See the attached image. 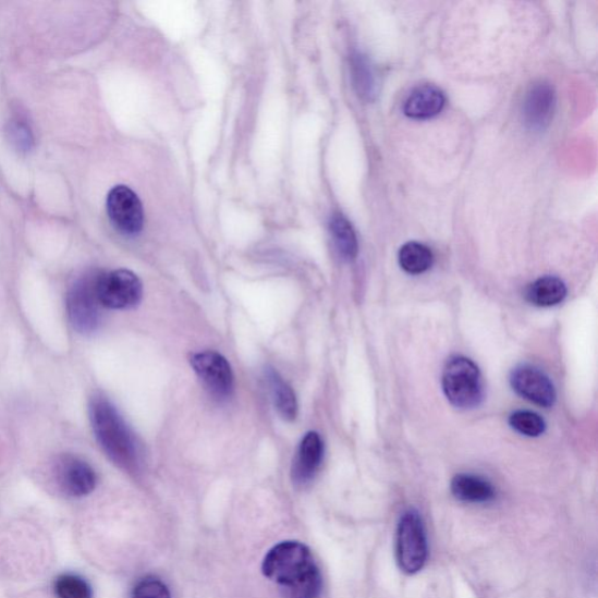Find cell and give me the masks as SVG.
Listing matches in <instances>:
<instances>
[{
    "instance_id": "cell-17",
    "label": "cell",
    "mask_w": 598,
    "mask_h": 598,
    "mask_svg": "<svg viewBox=\"0 0 598 598\" xmlns=\"http://www.w3.org/2000/svg\"><path fill=\"white\" fill-rule=\"evenodd\" d=\"M330 231L339 254L347 261L354 260L358 255V239L349 220L343 216H334L330 222Z\"/></svg>"
},
{
    "instance_id": "cell-16",
    "label": "cell",
    "mask_w": 598,
    "mask_h": 598,
    "mask_svg": "<svg viewBox=\"0 0 598 598\" xmlns=\"http://www.w3.org/2000/svg\"><path fill=\"white\" fill-rule=\"evenodd\" d=\"M269 385L279 414L288 422H293L298 413L296 394L277 370L269 368L267 374Z\"/></svg>"
},
{
    "instance_id": "cell-9",
    "label": "cell",
    "mask_w": 598,
    "mask_h": 598,
    "mask_svg": "<svg viewBox=\"0 0 598 598\" xmlns=\"http://www.w3.org/2000/svg\"><path fill=\"white\" fill-rule=\"evenodd\" d=\"M513 390L524 399L540 407H551L557 400L554 385L544 371L536 367L523 365L513 369L511 375Z\"/></svg>"
},
{
    "instance_id": "cell-3",
    "label": "cell",
    "mask_w": 598,
    "mask_h": 598,
    "mask_svg": "<svg viewBox=\"0 0 598 598\" xmlns=\"http://www.w3.org/2000/svg\"><path fill=\"white\" fill-rule=\"evenodd\" d=\"M443 391L452 406L472 410L484 399V385L477 365L465 357L448 361L443 369Z\"/></svg>"
},
{
    "instance_id": "cell-23",
    "label": "cell",
    "mask_w": 598,
    "mask_h": 598,
    "mask_svg": "<svg viewBox=\"0 0 598 598\" xmlns=\"http://www.w3.org/2000/svg\"><path fill=\"white\" fill-rule=\"evenodd\" d=\"M353 70L355 86L358 87L359 93L365 96L371 95V91H374L375 87L374 74H371V71L368 68L366 61L361 57L355 58L353 63Z\"/></svg>"
},
{
    "instance_id": "cell-20",
    "label": "cell",
    "mask_w": 598,
    "mask_h": 598,
    "mask_svg": "<svg viewBox=\"0 0 598 598\" xmlns=\"http://www.w3.org/2000/svg\"><path fill=\"white\" fill-rule=\"evenodd\" d=\"M510 426L529 438H538L546 430L544 418L528 411L514 412L510 416Z\"/></svg>"
},
{
    "instance_id": "cell-13",
    "label": "cell",
    "mask_w": 598,
    "mask_h": 598,
    "mask_svg": "<svg viewBox=\"0 0 598 598\" xmlns=\"http://www.w3.org/2000/svg\"><path fill=\"white\" fill-rule=\"evenodd\" d=\"M444 105V94L438 87L426 85L411 93L403 110L412 119L427 120L439 115Z\"/></svg>"
},
{
    "instance_id": "cell-22",
    "label": "cell",
    "mask_w": 598,
    "mask_h": 598,
    "mask_svg": "<svg viewBox=\"0 0 598 598\" xmlns=\"http://www.w3.org/2000/svg\"><path fill=\"white\" fill-rule=\"evenodd\" d=\"M133 598H171L167 585L156 577H145L133 590Z\"/></svg>"
},
{
    "instance_id": "cell-4",
    "label": "cell",
    "mask_w": 598,
    "mask_h": 598,
    "mask_svg": "<svg viewBox=\"0 0 598 598\" xmlns=\"http://www.w3.org/2000/svg\"><path fill=\"white\" fill-rule=\"evenodd\" d=\"M396 559L403 573L423 571L428 559L426 528L418 512L410 510L401 516L396 535Z\"/></svg>"
},
{
    "instance_id": "cell-14",
    "label": "cell",
    "mask_w": 598,
    "mask_h": 598,
    "mask_svg": "<svg viewBox=\"0 0 598 598\" xmlns=\"http://www.w3.org/2000/svg\"><path fill=\"white\" fill-rule=\"evenodd\" d=\"M451 492L464 503H488L495 498L492 485L475 475H457L451 481Z\"/></svg>"
},
{
    "instance_id": "cell-21",
    "label": "cell",
    "mask_w": 598,
    "mask_h": 598,
    "mask_svg": "<svg viewBox=\"0 0 598 598\" xmlns=\"http://www.w3.org/2000/svg\"><path fill=\"white\" fill-rule=\"evenodd\" d=\"M8 134L13 147L20 152L28 154L35 149V135L27 121L13 119L9 123Z\"/></svg>"
},
{
    "instance_id": "cell-18",
    "label": "cell",
    "mask_w": 598,
    "mask_h": 598,
    "mask_svg": "<svg viewBox=\"0 0 598 598\" xmlns=\"http://www.w3.org/2000/svg\"><path fill=\"white\" fill-rule=\"evenodd\" d=\"M434 263L432 252L418 242H408L399 252V264L403 270L412 274L424 273Z\"/></svg>"
},
{
    "instance_id": "cell-19",
    "label": "cell",
    "mask_w": 598,
    "mask_h": 598,
    "mask_svg": "<svg viewBox=\"0 0 598 598\" xmlns=\"http://www.w3.org/2000/svg\"><path fill=\"white\" fill-rule=\"evenodd\" d=\"M59 598H91L93 591L88 582L73 574H64L57 578L54 586Z\"/></svg>"
},
{
    "instance_id": "cell-2",
    "label": "cell",
    "mask_w": 598,
    "mask_h": 598,
    "mask_svg": "<svg viewBox=\"0 0 598 598\" xmlns=\"http://www.w3.org/2000/svg\"><path fill=\"white\" fill-rule=\"evenodd\" d=\"M89 415L96 440L107 456L126 471H135L139 463V446L117 407L105 396H95Z\"/></svg>"
},
{
    "instance_id": "cell-7",
    "label": "cell",
    "mask_w": 598,
    "mask_h": 598,
    "mask_svg": "<svg viewBox=\"0 0 598 598\" xmlns=\"http://www.w3.org/2000/svg\"><path fill=\"white\" fill-rule=\"evenodd\" d=\"M107 212L111 223L125 235H136L143 230L142 203L137 194L127 186L119 185L109 192Z\"/></svg>"
},
{
    "instance_id": "cell-11",
    "label": "cell",
    "mask_w": 598,
    "mask_h": 598,
    "mask_svg": "<svg viewBox=\"0 0 598 598\" xmlns=\"http://www.w3.org/2000/svg\"><path fill=\"white\" fill-rule=\"evenodd\" d=\"M556 107V95L551 86H533L524 102V119L532 129H544L551 122Z\"/></svg>"
},
{
    "instance_id": "cell-8",
    "label": "cell",
    "mask_w": 598,
    "mask_h": 598,
    "mask_svg": "<svg viewBox=\"0 0 598 598\" xmlns=\"http://www.w3.org/2000/svg\"><path fill=\"white\" fill-rule=\"evenodd\" d=\"M191 365L209 391L218 398H228L234 388V375L228 359L216 351L196 353Z\"/></svg>"
},
{
    "instance_id": "cell-6",
    "label": "cell",
    "mask_w": 598,
    "mask_h": 598,
    "mask_svg": "<svg viewBox=\"0 0 598 598\" xmlns=\"http://www.w3.org/2000/svg\"><path fill=\"white\" fill-rule=\"evenodd\" d=\"M96 293L105 308L125 310L134 308L141 302L143 286L133 271L120 269L99 272Z\"/></svg>"
},
{
    "instance_id": "cell-1",
    "label": "cell",
    "mask_w": 598,
    "mask_h": 598,
    "mask_svg": "<svg viewBox=\"0 0 598 598\" xmlns=\"http://www.w3.org/2000/svg\"><path fill=\"white\" fill-rule=\"evenodd\" d=\"M263 573L279 585L285 598H317L322 579L308 546L284 541L270 549Z\"/></svg>"
},
{
    "instance_id": "cell-10",
    "label": "cell",
    "mask_w": 598,
    "mask_h": 598,
    "mask_svg": "<svg viewBox=\"0 0 598 598\" xmlns=\"http://www.w3.org/2000/svg\"><path fill=\"white\" fill-rule=\"evenodd\" d=\"M54 472L59 488L69 496L85 497L96 488L97 478L94 468L76 456H61Z\"/></svg>"
},
{
    "instance_id": "cell-15",
    "label": "cell",
    "mask_w": 598,
    "mask_h": 598,
    "mask_svg": "<svg viewBox=\"0 0 598 598\" xmlns=\"http://www.w3.org/2000/svg\"><path fill=\"white\" fill-rule=\"evenodd\" d=\"M568 296V286L558 278L546 277L532 283L527 291V300L537 306H554Z\"/></svg>"
},
{
    "instance_id": "cell-12",
    "label": "cell",
    "mask_w": 598,
    "mask_h": 598,
    "mask_svg": "<svg viewBox=\"0 0 598 598\" xmlns=\"http://www.w3.org/2000/svg\"><path fill=\"white\" fill-rule=\"evenodd\" d=\"M322 455H325V444L320 436L315 431L306 434L293 464L294 481L300 485L309 483L318 472Z\"/></svg>"
},
{
    "instance_id": "cell-5",
    "label": "cell",
    "mask_w": 598,
    "mask_h": 598,
    "mask_svg": "<svg viewBox=\"0 0 598 598\" xmlns=\"http://www.w3.org/2000/svg\"><path fill=\"white\" fill-rule=\"evenodd\" d=\"M97 277L99 272H87L69 291L68 314L71 325L78 333H91L101 325L102 305L96 293Z\"/></svg>"
}]
</instances>
